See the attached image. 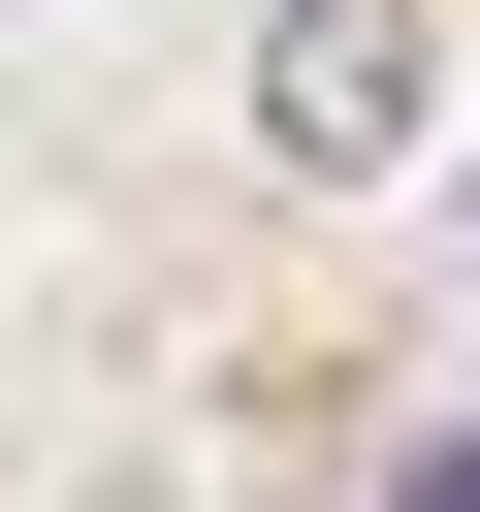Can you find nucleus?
Listing matches in <instances>:
<instances>
[{
  "instance_id": "f257e3e1",
  "label": "nucleus",
  "mask_w": 480,
  "mask_h": 512,
  "mask_svg": "<svg viewBox=\"0 0 480 512\" xmlns=\"http://www.w3.org/2000/svg\"><path fill=\"white\" fill-rule=\"evenodd\" d=\"M416 96H448V32H416V0H288V32H256V128H288L320 192H352V160H416Z\"/></svg>"
}]
</instances>
